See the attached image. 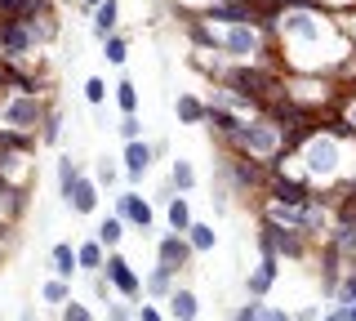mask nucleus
<instances>
[{"label":"nucleus","instance_id":"obj_31","mask_svg":"<svg viewBox=\"0 0 356 321\" xmlns=\"http://www.w3.org/2000/svg\"><path fill=\"white\" fill-rule=\"evenodd\" d=\"M259 321H294V313H285V308H272V304H259Z\"/></svg>","mask_w":356,"mask_h":321},{"label":"nucleus","instance_id":"obj_5","mask_svg":"<svg viewBox=\"0 0 356 321\" xmlns=\"http://www.w3.org/2000/svg\"><path fill=\"white\" fill-rule=\"evenodd\" d=\"M156 254H161V263H165V268H187V263H192V241H187L183 237V232H165V237L161 241H156Z\"/></svg>","mask_w":356,"mask_h":321},{"label":"nucleus","instance_id":"obj_28","mask_svg":"<svg viewBox=\"0 0 356 321\" xmlns=\"http://www.w3.org/2000/svg\"><path fill=\"white\" fill-rule=\"evenodd\" d=\"M40 139H44V143H58V139H63V116H58V112H49V116H44Z\"/></svg>","mask_w":356,"mask_h":321},{"label":"nucleus","instance_id":"obj_7","mask_svg":"<svg viewBox=\"0 0 356 321\" xmlns=\"http://www.w3.org/2000/svg\"><path fill=\"white\" fill-rule=\"evenodd\" d=\"M276 276H281V259H276V254H263V259L254 263V272L245 276V290H250V299H263L276 285Z\"/></svg>","mask_w":356,"mask_h":321},{"label":"nucleus","instance_id":"obj_14","mask_svg":"<svg viewBox=\"0 0 356 321\" xmlns=\"http://www.w3.org/2000/svg\"><path fill=\"white\" fill-rule=\"evenodd\" d=\"M31 14H49L44 0H0V23L9 18H31Z\"/></svg>","mask_w":356,"mask_h":321},{"label":"nucleus","instance_id":"obj_20","mask_svg":"<svg viewBox=\"0 0 356 321\" xmlns=\"http://www.w3.org/2000/svg\"><path fill=\"white\" fill-rule=\"evenodd\" d=\"M339 125H348L352 134H356V90H339Z\"/></svg>","mask_w":356,"mask_h":321},{"label":"nucleus","instance_id":"obj_41","mask_svg":"<svg viewBox=\"0 0 356 321\" xmlns=\"http://www.w3.org/2000/svg\"><path fill=\"white\" fill-rule=\"evenodd\" d=\"M85 5H89V9H98V5H103V0H85Z\"/></svg>","mask_w":356,"mask_h":321},{"label":"nucleus","instance_id":"obj_32","mask_svg":"<svg viewBox=\"0 0 356 321\" xmlns=\"http://www.w3.org/2000/svg\"><path fill=\"white\" fill-rule=\"evenodd\" d=\"M259 304H263V299H254V304H241L227 321H259Z\"/></svg>","mask_w":356,"mask_h":321},{"label":"nucleus","instance_id":"obj_1","mask_svg":"<svg viewBox=\"0 0 356 321\" xmlns=\"http://www.w3.org/2000/svg\"><path fill=\"white\" fill-rule=\"evenodd\" d=\"M267 49H272V31L259 23H232L222 31V54L232 63H263Z\"/></svg>","mask_w":356,"mask_h":321},{"label":"nucleus","instance_id":"obj_10","mask_svg":"<svg viewBox=\"0 0 356 321\" xmlns=\"http://www.w3.org/2000/svg\"><path fill=\"white\" fill-rule=\"evenodd\" d=\"M152 157H156L152 143L134 139L129 148H125V174H129V179H143V174H147V165H152Z\"/></svg>","mask_w":356,"mask_h":321},{"label":"nucleus","instance_id":"obj_23","mask_svg":"<svg viewBox=\"0 0 356 321\" xmlns=\"http://www.w3.org/2000/svg\"><path fill=\"white\" fill-rule=\"evenodd\" d=\"M76 183H81V170H76L72 157H63V161H58V192H63V201H67V192H72Z\"/></svg>","mask_w":356,"mask_h":321},{"label":"nucleus","instance_id":"obj_33","mask_svg":"<svg viewBox=\"0 0 356 321\" xmlns=\"http://www.w3.org/2000/svg\"><path fill=\"white\" fill-rule=\"evenodd\" d=\"M138 130H143V125H138V116H125V120H120V139H129V143H134V139H138Z\"/></svg>","mask_w":356,"mask_h":321},{"label":"nucleus","instance_id":"obj_35","mask_svg":"<svg viewBox=\"0 0 356 321\" xmlns=\"http://www.w3.org/2000/svg\"><path fill=\"white\" fill-rule=\"evenodd\" d=\"M294 321H321V308H298Z\"/></svg>","mask_w":356,"mask_h":321},{"label":"nucleus","instance_id":"obj_40","mask_svg":"<svg viewBox=\"0 0 356 321\" xmlns=\"http://www.w3.org/2000/svg\"><path fill=\"white\" fill-rule=\"evenodd\" d=\"M352 23H348V36H352V45H356V14H348Z\"/></svg>","mask_w":356,"mask_h":321},{"label":"nucleus","instance_id":"obj_21","mask_svg":"<svg viewBox=\"0 0 356 321\" xmlns=\"http://www.w3.org/2000/svg\"><path fill=\"white\" fill-rule=\"evenodd\" d=\"M76 254H81V268H89V272H98L103 268V241H85V246H76Z\"/></svg>","mask_w":356,"mask_h":321},{"label":"nucleus","instance_id":"obj_37","mask_svg":"<svg viewBox=\"0 0 356 321\" xmlns=\"http://www.w3.org/2000/svg\"><path fill=\"white\" fill-rule=\"evenodd\" d=\"M98 183H116V170H111V165H98Z\"/></svg>","mask_w":356,"mask_h":321},{"label":"nucleus","instance_id":"obj_3","mask_svg":"<svg viewBox=\"0 0 356 321\" xmlns=\"http://www.w3.org/2000/svg\"><path fill=\"white\" fill-rule=\"evenodd\" d=\"M222 174L232 179L236 192H267V183H272V165L267 161H254V157H241V152H227V161H222Z\"/></svg>","mask_w":356,"mask_h":321},{"label":"nucleus","instance_id":"obj_9","mask_svg":"<svg viewBox=\"0 0 356 321\" xmlns=\"http://www.w3.org/2000/svg\"><path fill=\"white\" fill-rule=\"evenodd\" d=\"M49 263H54V276H63V281H72L76 268H81V254H76L72 241H58V246L49 250Z\"/></svg>","mask_w":356,"mask_h":321},{"label":"nucleus","instance_id":"obj_25","mask_svg":"<svg viewBox=\"0 0 356 321\" xmlns=\"http://www.w3.org/2000/svg\"><path fill=\"white\" fill-rule=\"evenodd\" d=\"M116 103H120V112H125V116H134V112H138V90H134L129 81H120L116 85Z\"/></svg>","mask_w":356,"mask_h":321},{"label":"nucleus","instance_id":"obj_6","mask_svg":"<svg viewBox=\"0 0 356 321\" xmlns=\"http://www.w3.org/2000/svg\"><path fill=\"white\" fill-rule=\"evenodd\" d=\"M103 268H107V281L116 285V290L125 295V299H134V295L143 290V276L129 268V259H125V254H107V263H103Z\"/></svg>","mask_w":356,"mask_h":321},{"label":"nucleus","instance_id":"obj_19","mask_svg":"<svg viewBox=\"0 0 356 321\" xmlns=\"http://www.w3.org/2000/svg\"><path fill=\"white\" fill-rule=\"evenodd\" d=\"M120 237H125V219H120V214H111V219H103V224H98V241H103L107 250H116Z\"/></svg>","mask_w":356,"mask_h":321},{"label":"nucleus","instance_id":"obj_39","mask_svg":"<svg viewBox=\"0 0 356 321\" xmlns=\"http://www.w3.org/2000/svg\"><path fill=\"white\" fill-rule=\"evenodd\" d=\"M339 313H343V321H356V304H339Z\"/></svg>","mask_w":356,"mask_h":321},{"label":"nucleus","instance_id":"obj_38","mask_svg":"<svg viewBox=\"0 0 356 321\" xmlns=\"http://www.w3.org/2000/svg\"><path fill=\"white\" fill-rule=\"evenodd\" d=\"M321 321H343V313H339V304H330L325 313H321Z\"/></svg>","mask_w":356,"mask_h":321},{"label":"nucleus","instance_id":"obj_17","mask_svg":"<svg viewBox=\"0 0 356 321\" xmlns=\"http://www.w3.org/2000/svg\"><path fill=\"white\" fill-rule=\"evenodd\" d=\"M165 219H170V232H187L196 224L192 219V205H187V196H170V210H165Z\"/></svg>","mask_w":356,"mask_h":321},{"label":"nucleus","instance_id":"obj_42","mask_svg":"<svg viewBox=\"0 0 356 321\" xmlns=\"http://www.w3.org/2000/svg\"><path fill=\"white\" fill-rule=\"evenodd\" d=\"M0 58H5V49H0Z\"/></svg>","mask_w":356,"mask_h":321},{"label":"nucleus","instance_id":"obj_18","mask_svg":"<svg viewBox=\"0 0 356 321\" xmlns=\"http://www.w3.org/2000/svg\"><path fill=\"white\" fill-rule=\"evenodd\" d=\"M183 237L192 241V250H196V254H205V250H214V246H218V232H214V224H192V228L183 232Z\"/></svg>","mask_w":356,"mask_h":321},{"label":"nucleus","instance_id":"obj_30","mask_svg":"<svg viewBox=\"0 0 356 321\" xmlns=\"http://www.w3.org/2000/svg\"><path fill=\"white\" fill-rule=\"evenodd\" d=\"M63 321H94V313H89L85 304H76V299H72V304L63 308Z\"/></svg>","mask_w":356,"mask_h":321},{"label":"nucleus","instance_id":"obj_34","mask_svg":"<svg viewBox=\"0 0 356 321\" xmlns=\"http://www.w3.org/2000/svg\"><path fill=\"white\" fill-rule=\"evenodd\" d=\"M129 317H138L129 304H111V321H129Z\"/></svg>","mask_w":356,"mask_h":321},{"label":"nucleus","instance_id":"obj_27","mask_svg":"<svg viewBox=\"0 0 356 321\" xmlns=\"http://www.w3.org/2000/svg\"><path fill=\"white\" fill-rule=\"evenodd\" d=\"M103 49H107V63H116V68L129 58V54H125V36H107V40H103Z\"/></svg>","mask_w":356,"mask_h":321},{"label":"nucleus","instance_id":"obj_24","mask_svg":"<svg viewBox=\"0 0 356 321\" xmlns=\"http://www.w3.org/2000/svg\"><path fill=\"white\" fill-rule=\"evenodd\" d=\"M40 295L49 299V304H67V299H72V285H67L63 276H54V281H44V285H40Z\"/></svg>","mask_w":356,"mask_h":321},{"label":"nucleus","instance_id":"obj_36","mask_svg":"<svg viewBox=\"0 0 356 321\" xmlns=\"http://www.w3.org/2000/svg\"><path fill=\"white\" fill-rule=\"evenodd\" d=\"M138 321H165V317L156 313V308H147V304H143V308H138Z\"/></svg>","mask_w":356,"mask_h":321},{"label":"nucleus","instance_id":"obj_8","mask_svg":"<svg viewBox=\"0 0 356 321\" xmlns=\"http://www.w3.org/2000/svg\"><path fill=\"white\" fill-rule=\"evenodd\" d=\"M116 214L125 219V224H134V228H143V232L152 228V205L143 201L138 192H120V196H116Z\"/></svg>","mask_w":356,"mask_h":321},{"label":"nucleus","instance_id":"obj_2","mask_svg":"<svg viewBox=\"0 0 356 321\" xmlns=\"http://www.w3.org/2000/svg\"><path fill=\"white\" fill-rule=\"evenodd\" d=\"M44 103L40 94H9L0 103V130H18V134H36V125H44Z\"/></svg>","mask_w":356,"mask_h":321},{"label":"nucleus","instance_id":"obj_4","mask_svg":"<svg viewBox=\"0 0 356 321\" xmlns=\"http://www.w3.org/2000/svg\"><path fill=\"white\" fill-rule=\"evenodd\" d=\"M316 272H321V295L325 299H339V285H343V272H348V259H343L339 250L330 246H321V254H316Z\"/></svg>","mask_w":356,"mask_h":321},{"label":"nucleus","instance_id":"obj_22","mask_svg":"<svg viewBox=\"0 0 356 321\" xmlns=\"http://www.w3.org/2000/svg\"><path fill=\"white\" fill-rule=\"evenodd\" d=\"M170 183L178 187V192H192V187H196V170H192V161H174Z\"/></svg>","mask_w":356,"mask_h":321},{"label":"nucleus","instance_id":"obj_11","mask_svg":"<svg viewBox=\"0 0 356 321\" xmlns=\"http://www.w3.org/2000/svg\"><path fill=\"white\" fill-rule=\"evenodd\" d=\"M67 205H72L76 214H94V205H98V183L81 174V183H76L72 192H67Z\"/></svg>","mask_w":356,"mask_h":321},{"label":"nucleus","instance_id":"obj_26","mask_svg":"<svg viewBox=\"0 0 356 321\" xmlns=\"http://www.w3.org/2000/svg\"><path fill=\"white\" fill-rule=\"evenodd\" d=\"M334 304H356V259L348 263V272H343V285H339V299Z\"/></svg>","mask_w":356,"mask_h":321},{"label":"nucleus","instance_id":"obj_12","mask_svg":"<svg viewBox=\"0 0 356 321\" xmlns=\"http://www.w3.org/2000/svg\"><path fill=\"white\" fill-rule=\"evenodd\" d=\"M174 112L183 125H200V120H209V103H200L196 94H178L174 98Z\"/></svg>","mask_w":356,"mask_h":321},{"label":"nucleus","instance_id":"obj_13","mask_svg":"<svg viewBox=\"0 0 356 321\" xmlns=\"http://www.w3.org/2000/svg\"><path fill=\"white\" fill-rule=\"evenodd\" d=\"M116 18H120V0H103V5L94 9V36L98 40L116 36Z\"/></svg>","mask_w":356,"mask_h":321},{"label":"nucleus","instance_id":"obj_15","mask_svg":"<svg viewBox=\"0 0 356 321\" xmlns=\"http://www.w3.org/2000/svg\"><path fill=\"white\" fill-rule=\"evenodd\" d=\"M174 276H178V272L161 263V268H152V276L143 281V290H147V295H156V299H170V295H174Z\"/></svg>","mask_w":356,"mask_h":321},{"label":"nucleus","instance_id":"obj_16","mask_svg":"<svg viewBox=\"0 0 356 321\" xmlns=\"http://www.w3.org/2000/svg\"><path fill=\"white\" fill-rule=\"evenodd\" d=\"M170 313H174V321H196V313H200V304H196V295L192 290H174L170 299Z\"/></svg>","mask_w":356,"mask_h":321},{"label":"nucleus","instance_id":"obj_29","mask_svg":"<svg viewBox=\"0 0 356 321\" xmlns=\"http://www.w3.org/2000/svg\"><path fill=\"white\" fill-rule=\"evenodd\" d=\"M85 98H89V103H103V98H107V81L89 76V81H85Z\"/></svg>","mask_w":356,"mask_h":321}]
</instances>
